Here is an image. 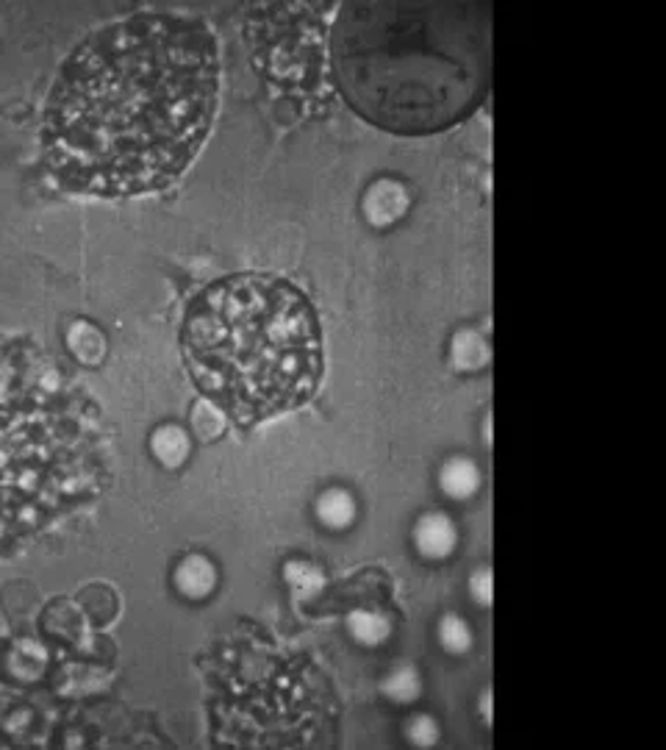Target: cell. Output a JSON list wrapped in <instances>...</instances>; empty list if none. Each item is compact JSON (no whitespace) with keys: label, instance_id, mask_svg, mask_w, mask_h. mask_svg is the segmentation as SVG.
<instances>
[{"label":"cell","instance_id":"1","mask_svg":"<svg viewBox=\"0 0 666 750\" xmlns=\"http://www.w3.org/2000/svg\"><path fill=\"white\" fill-rule=\"evenodd\" d=\"M217 92V42L200 20L136 14L100 28L50 89L45 162L81 195L170 187L209 137Z\"/></svg>","mask_w":666,"mask_h":750},{"label":"cell","instance_id":"2","mask_svg":"<svg viewBox=\"0 0 666 750\" xmlns=\"http://www.w3.org/2000/svg\"><path fill=\"white\" fill-rule=\"evenodd\" d=\"M333 73L370 123L433 134L464 120L492 84V3H347Z\"/></svg>","mask_w":666,"mask_h":750},{"label":"cell","instance_id":"3","mask_svg":"<svg viewBox=\"0 0 666 750\" xmlns=\"http://www.w3.org/2000/svg\"><path fill=\"white\" fill-rule=\"evenodd\" d=\"M181 348L195 387L239 425L303 406L320 384L317 314L275 275H228L203 289L184 317Z\"/></svg>","mask_w":666,"mask_h":750},{"label":"cell","instance_id":"4","mask_svg":"<svg viewBox=\"0 0 666 750\" xmlns=\"http://www.w3.org/2000/svg\"><path fill=\"white\" fill-rule=\"evenodd\" d=\"M408 212V192L392 178L375 181L364 195V214L372 225H392Z\"/></svg>","mask_w":666,"mask_h":750},{"label":"cell","instance_id":"5","mask_svg":"<svg viewBox=\"0 0 666 750\" xmlns=\"http://www.w3.org/2000/svg\"><path fill=\"white\" fill-rule=\"evenodd\" d=\"M456 539V525H453V520L447 514H425L420 523H417V528H414V542H417L422 556H428V559L450 556L453 548H456Z\"/></svg>","mask_w":666,"mask_h":750},{"label":"cell","instance_id":"6","mask_svg":"<svg viewBox=\"0 0 666 750\" xmlns=\"http://www.w3.org/2000/svg\"><path fill=\"white\" fill-rule=\"evenodd\" d=\"M217 573L206 556H189L175 570V584L184 589L189 598H206L214 589Z\"/></svg>","mask_w":666,"mask_h":750},{"label":"cell","instance_id":"7","mask_svg":"<svg viewBox=\"0 0 666 750\" xmlns=\"http://www.w3.org/2000/svg\"><path fill=\"white\" fill-rule=\"evenodd\" d=\"M439 481H442V489L450 498L464 500L478 489V484H481V473H478V467L469 462V459H450V462L442 467Z\"/></svg>","mask_w":666,"mask_h":750},{"label":"cell","instance_id":"8","mask_svg":"<svg viewBox=\"0 0 666 750\" xmlns=\"http://www.w3.org/2000/svg\"><path fill=\"white\" fill-rule=\"evenodd\" d=\"M317 517L328 528H347L356 517V500L345 489H328L317 500Z\"/></svg>","mask_w":666,"mask_h":750},{"label":"cell","instance_id":"9","mask_svg":"<svg viewBox=\"0 0 666 750\" xmlns=\"http://www.w3.org/2000/svg\"><path fill=\"white\" fill-rule=\"evenodd\" d=\"M453 362H456L458 370H481L489 364V345L486 339L472 331V328H464L453 337Z\"/></svg>","mask_w":666,"mask_h":750},{"label":"cell","instance_id":"10","mask_svg":"<svg viewBox=\"0 0 666 750\" xmlns=\"http://www.w3.org/2000/svg\"><path fill=\"white\" fill-rule=\"evenodd\" d=\"M153 453H156L167 467H175V464H181L186 459V453H189V439H186V434L181 428L164 425V428H159V431L153 434Z\"/></svg>","mask_w":666,"mask_h":750},{"label":"cell","instance_id":"11","mask_svg":"<svg viewBox=\"0 0 666 750\" xmlns=\"http://www.w3.org/2000/svg\"><path fill=\"white\" fill-rule=\"evenodd\" d=\"M347 625H350V634L358 642H364V645H381L383 639L389 637V631H392L389 620L378 612H353Z\"/></svg>","mask_w":666,"mask_h":750},{"label":"cell","instance_id":"12","mask_svg":"<svg viewBox=\"0 0 666 750\" xmlns=\"http://www.w3.org/2000/svg\"><path fill=\"white\" fill-rule=\"evenodd\" d=\"M422 681L414 667H397L395 673L386 675L383 681V695L386 698L397 700V703H411V700L420 698Z\"/></svg>","mask_w":666,"mask_h":750},{"label":"cell","instance_id":"13","mask_svg":"<svg viewBox=\"0 0 666 750\" xmlns=\"http://www.w3.org/2000/svg\"><path fill=\"white\" fill-rule=\"evenodd\" d=\"M439 639H442V645L447 650H453V653H464L472 645V634H469L467 623L458 617V614H447L439 625Z\"/></svg>","mask_w":666,"mask_h":750},{"label":"cell","instance_id":"14","mask_svg":"<svg viewBox=\"0 0 666 750\" xmlns=\"http://www.w3.org/2000/svg\"><path fill=\"white\" fill-rule=\"evenodd\" d=\"M70 345L73 350L84 359V362H98L100 353H103V339L100 334L87 323H78L70 334Z\"/></svg>","mask_w":666,"mask_h":750},{"label":"cell","instance_id":"15","mask_svg":"<svg viewBox=\"0 0 666 750\" xmlns=\"http://www.w3.org/2000/svg\"><path fill=\"white\" fill-rule=\"evenodd\" d=\"M408 739L414 742V745H422V748H428L433 745L436 739H439V725L433 723L428 714H414L411 720H408Z\"/></svg>","mask_w":666,"mask_h":750},{"label":"cell","instance_id":"16","mask_svg":"<svg viewBox=\"0 0 666 750\" xmlns=\"http://www.w3.org/2000/svg\"><path fill=\"white\" fill-rule=\"evenodd\" d=\"M286 575H289L292 584L303 589V592L317 589L322 584V573L320 570H314L311 564H289V567H286Z\"/></svg>","mask_w":666,"mask_h":750},{"label":"cell","instance_id":"17","mask_svg":"<svg viewBox=\"0 0 666 750\" xmlns=\"http://www.w3.org/2000/svg\"><path fill=\"white\" fill-rule=\"evenodd\" d=\"M469 587H472V595H475L478 603H489V600H492V573H486V570L475 573Z\"/></svg>","mask_w":666,"mask_h":750}]
</instances>
